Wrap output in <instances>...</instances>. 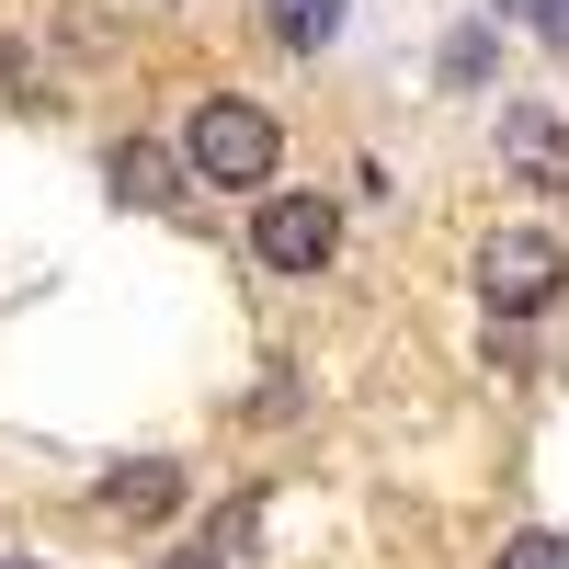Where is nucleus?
<instances>
[{
	"label": "nucleus",
	"mask_w": 569,
	"mask_h": 569,
	"mask_svg": "<svg viewBox=\"0 0 569 569\" xmlns=\"http://www.w3.org/2000/svg\"><path fill=\"white\" fill-rule=\"evenodd\" d=\"M273 160H284V137H273L262 103H240V91H206L194 126H182V171L194 182H273Z\"/></svg>",
	"instance_id": "obj_1"
},
{
	"label": "nucleus",
	"mask_w": 569,
	"mask_h": 569,
	"mask_svg": "<svg viewBox=\"0 0 569 569\" xmlns=\"http://www.w3.org/2000/svg\"><path fill=\"white\" fill-rule=\"evenodd\" d=\"M558 284H569V251L547 240V228H490V240H479V297H490L501 319L558 308Z\"/></svg>",
	"instance_id": "obj_2"
},
{
	"label": "nucleus",
	"mask_w": 569,
	"mask_h": 569,
	"mask_svg": "<svg viewBox=\"0 0 569 569\" xmlns=\"http://www.w3.org/2000/svg\"><path fill=\"white\" fill-rule=\"evenodd\" d=\"M251 251H262L273 273H330V251H342V217H330L319 194H262Z\"/></svg>",
	"instance_id": "obj_3"
},
{
	"label": "nucleus",
	"mask_w": 569,
	"mask_h": 569,
	"mask_svg": "<svg viewBox=\"0 0 569 569\" xmlns=\"http://www.w3.org/2000/svg\"><path fill=\"white\" fill-rule=\"evenodd\" d=\"M501 160L536 182V194H569V126L547 103H501Z\"/></svg>",
	"instance_id": "obj_4"
},
{
	"label": "nucleus",
	"mask_w": 569,
	"mask_h": 569,
	"mask_svg": "<svg viewBox=\"0 0 569 569\" xmlns=\"http://www.w3.org/2000/svg\"><path fill=\"white\" fill-rule=\"evenodd\" d=\"M171 501H182V467L171 456H137V467L103 479V512H126V525H149V512H171Z\"/></svg>",
	"instance_id": "obj_5"
},
{
	"label": "nucleus",
	"mask_w": 569,
	"mask_h": 569,
	"mask_svg": "<svg viewBox=\"0 0 569 569\" xmlns=\"http://www.w3.org/2000/svg\"><path fill=\"white\" fill-rule=\"evenodd\" d=\"M262 23H273V46H297V58H319V46H342L353 0H262Z\"/></svg>",
	"instance_id": "obj_6"
},
{
	"label": "nucleus",
	"mask_w": 569,
	"mask_h": 569,
	"mask_svg": "<svg viewBox=\"0 0 569 569\" xmlns=\"http://www.w3.org/2000/svg\"><path fill=\"white\" fill-rule=\"evenodd\" d=\"M114 194H126V206H171V194H182V182H171V149L126 137V149H114Z\"/></svg>",
	"instance_id": "obj_7"
},
{
	"label": "nucleus",
	"mask_w": 569,
	"mask_h": 569,
	"mask_svg": "<svg viewBox=\"0 0 569 569\" xmlns=\"http://www.w3.org/2000/svg\"><path fill=\"white\" fill-rule=\"evenodd\" d=\"M445 80H456V91H479V80H490V23H467V34L445 46Z\"/></svg>",
	"instance_id": "obj_8"
},
{
	"label": "nucleus",
	"mask_w": 569,
	"mask_h": 569,
	"mask_svg": "<svg viewBox=\"0 0 569 569\" xmlns=\"http://www.w3.org/2000/svg\"><path fill=\"white\" fill-rule=\"evenodd\" d=\"M501 569H569V536H547V525H536V536H512Z\"/></svg>",
	"instance_id": "obj_9"
},
{
	"label": "nucleus",
	"mask_w": 569,
	"mask_h": 569,
	"mask_svg": "<svg viewBox=\"0 0 569 569\" xmlns=\"http://www.w3.org/2000/svg\"><path fill=\"white\" fill-rule=\"evenodd\" d=\"M490 12H501V23H547L558 0H490Z\"/></svg>",
	"instance_id": "obj_10"
},
{
	"label": "nucleus",
	"mask_w": 569,
	"mask_h": 569,
	"mask_svg": "<svg viewBox=\"0 0 569 569\" xmlns=\"http://www.w3.org/2000/svg\"><path fill=\"white\" fill-rule=\"evenodd\" d=\"M536 34H547V46H558V58H569V0H558V12H547V23H536Z\"/></svg>",
	"instance_id": "obj_11"
},
{
	"label": "nucleus",
	"mask_w": 569,
	"mask_h": 569,
	"mask_svg": "<svg viewBox=\"0 0 569 569\" xmlns=\"http://www.w3.org/2000/svg\"><path fill=\"white\" fill-rule=\"evenodd\" d=\"M0 91H23V46H0Z\"/></svg>",
	"instance_id": "obj_12"
},
{
	"label": "nucleus",
	"mask_w": 569,
	"mask_h": 569,
	"mask_svg": "<svg viewBox=\"0 0 569 569\" xmlns=\"http://www.w3.org/2000/svg\"><path fill=\"white\" fill-rule=\"evenodd\" d=\"M171 569H228V558H217V547H182V558H171Z\"/></svg>",
	"instance_id": "obj_13"
},
{
	"label": "nucleus",
	"mask_w": 569,
	"mask_h": 569,
	"mask_svg": "<svg viewBox=\"0 0 569 569\" xmlns=\"http://www.w3.org/2000/svg\"><path fill=\"white\" fill-rule=\"evenodd\" d=\"M0 569H46V558H0Z\"/></svg>",
	"instance_id": "obj_14"
}]
</instances>
